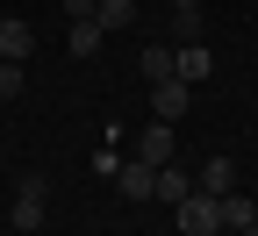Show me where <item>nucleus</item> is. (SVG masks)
<instances>
[{
    "label": "nucleus",
    "instance_id": "f257e3e1",
    "mask_svg": "<svg viewBox=\"0 0 258 236\" xmlns=\"http://www.w3.org/2000/svg\"><path fill=\"white\" fill-rule=\"evenodd\" d=\"M43 215H50V179L22 172L15 179V229H43Z\"/></svg>",
    "mask_w": 258,
    "mask_h": 236
},
{
    "label": "nucleus",
    "instance_id": "f03ea898",
    "mask_svg": "<svg viewBox=\"0 0 258 236\" xmlns=\"http://www.w3.org/2000/svg\"><path fill=\"white\" fill-rule=\"evenodd\" d=\"M179 229H186V236H222V200L194 186V193L179 200Z\"/></svg>",
    "mask_w": 258,
    "mask_h": 236
},
{
    "label": "nucleus",
    "instance_id": "7ed1b4c3",
    "mask_svg": "<svg viewBox=\"0 0 258 236\" xmlns=\"http://www.w3.org/2000/svg\"><path fill=\"white\" fill-rule=\"evenodd\" d=\"M151 186H158V165H144V158L137 165H115V193L122 200H151Z\"/></svg>",
    "mask_w": 258,
    "mask_h": 236
},
{
    "label": "nucleus",
    "instance_id": "20e7f679",
    "mask_svg": "<svg viewBox=\"0 0 258 236\" xmlns=\"http://www.w3.org/2000/svg\"><path fill=\"white\" fill-rule=\"evenodd\" d=\"M151 115H158V122H179V115H186V79H158V86H151Z\"/></svg>",
    "mask_w": 258,
    "mask_h": 236
},
{
    "label": "nucleus",
    "instance_id": "39448f33",
    "mask_svg": "<svg viewBox=\"0 0 258 236\" xmlns=\"http://www.w3.org/2000/svg\"><path fill=\"white\" fill-rule=\"evenodd\" d=\"M29 50H36V29H29L22 15H8V22H0V57H15V64H22Z\"/></svg>",
    "mask_w": 258,
    "mask_h": 236
},
{
    "label": "nucleus",
    "instance_id": "423d86ee",
    "mask_svg": "<svg viewBox=\"0 0 258 236\" xmlns=\"http://www.w3.org/2000/svg\"><path fill=\"white\" fill-rule=\"evenodd\" d=\"M208 72H215V57H208L201 43H186V50H172V79H186V86H201Z\"/></svg>",
    "mask_w": 258,
    "mask_h": 236
},
{
    "label": "nucleus",
    "instance_id": "0eeeda50",
    "mask_svg": "<svg viewBox=\"0 0 258 236\" xmlns=\"http://www.w3.org/2000/svg\"><path fill=\"white\" fill-rule=\"evenodd\" d=\"M194 186L215 193V200H222V193H237V165H230V158H208L201 172H194Z\"/></svg>",
    "mask_w": 258,
    "mask_h": 236
},
{
    "label": "nucleus",
    "instance_id": "6e6552de",
    "mask_svg": "<svg viewBox=\"0 0 258 236\" xmlns=\"http://www.w3.org/2000/svg\"><path fill=\"white\" fill-rule=\"evenodd\" d=\"M137 158L144 165H172V122H151L144 136H137Z\"/></svg>",
    "mask_w": 258,
    "mask_h": 236
},
{
    "label": "nucleus",
    "instance_id": "1a4fd4ad",
    "mask_svg": "<svg viewBox=\"0 0 258 236\" xmlns=\"http://www.w3.org/2000/svg\"><path fill=\"white\" fill-rule=\"evenodd\" d=\"M186 193H194V179L179 172V165H158V186H151V200H165V208H179Z\"/></svg>",
    "mask_w": 258,
    "mask_h": 236
},
{
    "label": "nucleus",
    "instance_id": "9d476101",
    "mask_svg": "<svg viewBox=\"0 0 258 236\" xmlns=\"http://www.w3.org/2000/svg\"><path fill=\"white\" fill-rule=\"evenodd\" d=\"M93 22L115 36V29H129V22H137V0H93Z\"/></svg>",
    "mask_w": 258,
    "mask_h": 236
},
{
    "label": "nucleus",
    "instance_id": "9b49d317",
    "mask_svg": "<svg viewBox=\"0 0 258 236\" xmlns=\"http://www.w3.org/2000/svg\"><path fill=\"white\" fill-rule=\"evenodd\" d=\"M251 222H258V208H251V193H222V229L237 236V229H251Z\"/></svg>",
    "mask_w": 258,
    "mask_h": 236
},
{
    "label": "nucleus",
    "instance_id": "f8f14e48",
    "mask_svg": "<svg viewBox=\"0 0 258 236\" xmlns=\"http://www.w3.org/2000/svg\"><path fill=\"white\" fill-rule=\"evenodd\" d=\"M101 36H108V29L93 22V15H86V22H72V57H93V50H101Z\"/></svg>",
    "mask_w": 258,
    "mask_h": 236
},
{
    "label": "nucleus",
    "instance_id": "ddd939ff",
    "mask_svg": "<svg viewBox=\"0 0 258 236\" xmlns=\"http://www.w3.org/2000/svg\"><path fill=\"white\" fill-rule=\"evenodd\" d=\"M137 72H144L151 86H158V79H172V50H144V57H137Z\"/></svg>",
    "mask_w": 258,
    "mask_h": 236
},
{
    "label": "nucleus",
    "instance_id": "4468645a",
    "mask_svg": "<svg viewBox=\"0 0 258 236\" xmlns=\"http://www.w3.org/2000/svg\"><path fill=\"white\" fill-rule=\"evenodd\" d=\"M22 86H29V72H22V64H15V57H0V100H15Z\"/></svg>",
    "mask_w": 258,
    "mask_h": 236
},
{
    "label": "nucleus",
    "instance_id": "2eb2a0df",
    "mask_svg": "<svg viewBox=\"0 0 258 236\" xmlns=\"http://www.w3.org/2000/svg\"><path fill=\"white\" fill-rule=\"evenodd\" d=\"M93 15V0H64V22H86Z\"/></svg>",
    "mask_w": 258,
    "mask_h": 236
},
{
    "label": "nucleus",
    "instance_id": "dca6fc26",
    "mask_svg": "<svg viewBox=\"0 0 258 236\" xmlns=\"http://www.w3.org/2000/svg\"><path fill=\"white\" fill-rule=\"evenodd\" d=\"M172 15H201V0H172Z\"/></svg>",
    "mask_w": 258,
    "mask_h": 236
},
{
    "label": "nucleus",
    "instance_id": "f3484780",
    "mask_svg": "<svg viewBox=\"0 0 258 236\" xmlns=\"http://www.w3.org/2000/svg\"><path fill=\"white\" fill-rule=\"evenodd\" d=\"M237 236H258V222H251V229H237Z\"/></svg>",
    "mask_w": 258,
    "mask_h": 236
}]
</instances>
